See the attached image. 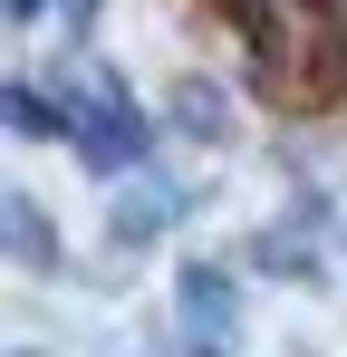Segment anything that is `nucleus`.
<instances>
[{"instance_id":"1","label":"nucleus","mask_w":347,"mask_h":357,"mask_svg":"<svg viewBox=\"0 0 347 357\" xmlns=\"http://www.w3.org/2000/svg\"><path fill=\"white\" fill-rule=\"evenodd\" d=\"M164 116L183 126V135H203V145H213V135L231 126V107H222V87H213V77H174V87H164Z\"/></svg>"},{"instance_id":"2","label":"nucleus","mask_w":347,"mask_h":357,"mask_svg":"<svg viewBox=\"0 0 347 357\" xmlns=\"http://www.w3.org/2000/svg\"><path fill=\"white\" fill-rule=\"evenodd\" d=\"M10 126H20L29 145H49V135H68V107H49V87L20 77V87H10Z\"/></svg>"},{"instance_id":"3","label":"nucleus","mask_w":347,"mask_h":357,"mask_svg":"<svg viewBox=\"0 0 347 357\" xmlns=\"http://www.w3.org/2000/svg\"><path fill=\"white\" fill-rule=\"evenodd\" d=\"M10 251H20L29 271H49V261H58V251H49V222H39V203H29V193H10Z\"/></svg>"},{"instance_id":"4","label":"nucleus","mask_w":347,"mask_h":357,"mask_svg":"<svg viewBox=\"0 0 347 357\" xmlns=\"http://www.w3.org/2000/svg\"><path fill=\"white\" fill-rule=\"evenodd\" d=\"M183 309H193V319H203V328H213V319H231V309H241V290H222V271H213V261H193V271H183Z\"/></svg>"},{"instance_id":"5","label":"nucleus","mask_w":347,"mask_h":357,"mask_svg":"<svg viewBox=\"0 0 347 357\" xmlns=\"http://www.w3.org/2000/svg\"><path fill=\"white\" fill-rule=\"evenodd\" d=\"M174 193H125V213H116V241H145V232H164L174 213H164Z\"/></svg>"},{"instance_id":"6","label":"nucleus","mask_w":347,"mask_h":357,"mask_svg":"<svg viewBox=\"0 0 347 357\" xmlns=\"http://www.w3.org/2000/svg\"><path fill=\"white\" fill-rule=\"evenodd\" d=\"M97 10H107V0H68V29H97Z\"/></svg>"},{"instance_id":"7","label":"nucleus","mask_w":347,"mask_h":357,"mask_svg":"<svg viewBox=\"0 0 347 357\" xmlns=\"http://www.w3.org/2000/svg\"><path fill=\"white\" fill-rule=\"evenodd\" d=\"M39 10H49V0H10V20H39Z\"/></svg>"}]
</instances>
